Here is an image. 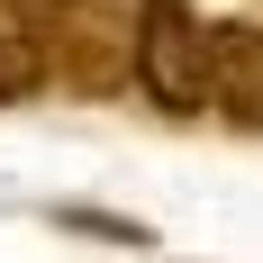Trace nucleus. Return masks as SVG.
Segmentation results:
<instances>
[{"label": "nucleus", "mask_w": 263, "mask_h": 263, "mask_svg": "<svg viewBox=\"0 0 263 263\" xmlns=\"http://www.w3.org/2000/svg\"><path fill=\"white\" fill-rule=\"evenodd\" d=\"M0 18L18 27V46L36 54V73L54 91H82V100L136 91V9L127 0H0Z\"/></svg>", "instance_id": "obj_1"}, {"label": "nucleus", "mask_w": 263, "mask_h": 263, "mask_svg": "<svg viewBox=\"0 0 263 263\" xmlns=\"http://www.w3.org/2000/svg\"><path fill=\"white\" fill-rule=\"evenodd\" d=\"M136 91L173 118H209L227 100V27L191 0H136Z\"/></svg>", "instance_id": "obj_2"}, {"label": "nucleus", "mask_w": 263, "mask_h": 263, "mask_svg": "<svg viewBox=\"0 0 263 263\" xmlns=\"http://www.w3.org/2000/svg\"><path fill=\"white\" fill-rule=\"evenodd\" d=\"M36 82H46V73H36V54L18 46V27L0 18V109H9V100H27Z\"/></svg>", "instance_id": "obj_4"}, {"label": "nucleus", "mask_w": 263, "mask_h": 263, "mask_svg": "<svg viewBox=\"0 0 263 263\" xmlns=\"http://www.w3.org/2000/svg\"><path fill=\"white\" fill-rule=\"evenodd\" d=\"M227 118L236 127H263V27H227Z\"/></svg>", "instance_id": "obj_3"}]
</instances>
